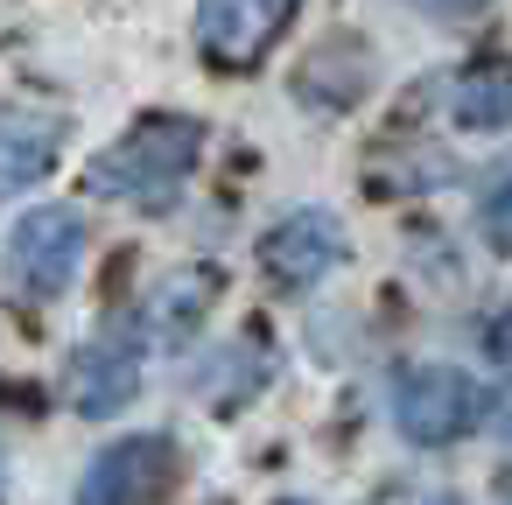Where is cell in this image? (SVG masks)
Returning a JSON list of instances; mask_svg holds the SVG:
<instances>
[{"label":"cell","instance_id":"8fae6325","mask_svg":"<svg viewBox=\"0 0 512 505\" xmlns=\"http://www.w3.org/2000/svg\"><path fill=\"white\" fill-rule=\"evenodd\" d=\"M484 239H491V246H512V183H498V190L484 197Z\"/></svg>","mask_w":512,"mask_h":505},{"label":"cell","instance_id":"7c38bea8","mask_svg":"<svg viewBox=\"0 0 512 505\" xmlns=\"http://www.w3.org/2000/svg\"><path fill=\"white\" fill-rule=\"evenodd\" d=\"M421 8H435V15H470V8H484V0H421Z\"/></svg>","mask_w":512,"mask_h":505},{"label":"cell","instance_id":"ba28073f","mask_svg":"<svg viewBox=\"0 0 512 505\" xmlns=\"http://www.w3.org/2000/svg\"><path fill=\"white\" fill-rule=\"evenodd\" d=\"M57 148H64V120H50V113H0V197L43 183Z\"/></svg>","mask_w":512,"mask_h":505},{"label":"cell","instance_id":"3957f363","mask_svg":"<svg viewBox=\"0 0 512 505\" xmlns=\"http://www.w3.org/2000/svg\"><path fill=\"white\" fill-rule=\"evenodd\" d=\"M176 484H183V449L169 435H127L92 456L78 505H162Z\"/></svg>","mask_w":512,"mask_h":505},{"label":"cell","instance_id":"5b68a950","mask_svg":"<svg viewBox=\"0 0 512 505\" xmlns=\"http://www.w3.org/2000/svg\"><path fill=\"white\" fill-rule=\"evenodd\" d=\"M295 15L302 0H197V50L218 71H253Z\"/></svg>","mask_w":512,"mask_h":505},{"label":"cell","instance_id":"30bf717a","mask_svg":"<svg viewBox=\"0 0 512 505\" xmlns=\"http://www.w3.org/2000/svg\"><path fill=\"white\" fill-rule=\"evenodd\" d=\"M211 288H218L211 274H176V281L155 295V330H162V337H183V330L211 309Z\"/></svg>","mask_w":512,"mask_h":505},{"label":"cell","instance_id":"6da1fadb","mask_svg":"<svg viewBox=\"0 0 512 505\" xmlns=\"http://www.w3.org/2000/svg\"><path fill=\"white\" fill-rule=\"evenodd\" d=\"M197 148H204V127L183 120V113H148L134 120L106 155H92L85 169V190L92 197H127V204H169L183 190V176L197 169Z\"/></svg>","mask_w":512,"mask_h":505},{"label":"cell","instance_id":"7a4b0ae2","mask_svg":"<svg viewBox=\"0 0 512 505\" xmlns=\"http://www.w3.org/2000/svg\"><path fill=\"white\" fill-rule=\"evenodd\" d=\"M78 260H85V218L64 211V204H43V211H29L8 232V288L22 302L64 295L71 274H78Z\"/></svg>","mask_w":512,"mask_h":505},{"label":"cell","instance_id":"9c48e42d","mask_svg":"<svg viewBox=\"0 0 512 505\" xmlns=\"http://www.w3.org/2000/svg\"><path fill=\"white\" fill-rule=\"evenodd\" d=\"M449 113L463 127H512V71L505 64H470L449 85Z\"/></svg>","mask_w":512,"mask_h":505},{"label":"cell","instance_id":"8992f818","mask_svg":"<svg viewBox=\"0 0 512 505\" xmlns=\"http://www.w3.org/2000/svg\"><path fill=\"white\" fill-rule=\"evenodd\" d=\"M337 260H344V232H337L330 211H288V218L260 239V267H267L281 288H316Z\"/></svg>","mask_w":512,"mask_h":505},{"label":"cell","instance_id":"277c9868","mask_svg":"<svg viewBox=\"0 0 512 505\" xmlns=\"http://www.w3.org/2000/svg\"><path fill=\"white\" fill-rule=\"evenodd\" d=\"M393 414H400V435H407V442L442 449V442H456V435H470V428L484 421V393H477V379L456 372V365H414V372L400 379Z\"/></svg>","mask_w":512,"mask_h":505},{"label":"cell","instance_id":"52a82bcc","mask_svg":"<svg viewBox=\"0 0 512 505\" xmlns=\"http://www.w3.org/2000/svg\"><path fill=\"white\" fill-rule=\"evenodd\" d=\"M134 386H141V351H134L127 337H92V344L71 358V407L92 414V421L120 414V407L134 400Z\"/></svg>","mask_w":512,"mask_h":505}]
</instances>
